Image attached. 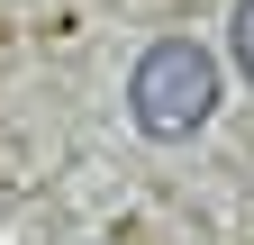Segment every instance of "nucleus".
Here are the masks:
<instances>
[{"label":"nucleus","mask_w":254,"mask_h":245,"mask_svg":"<svg viewBox=\"0 0 254 245\" xmlns=\"http://www.w3.org/2000/svg\"><path fill=\"white\" fill-rule=\"evenodd\" d=\"M218 109V64H209V46H190V37H164V46H145V64L136 82H127V118H136L145 136H190L200 118Z\"/></svg>","instance_id":"f257e3e1"},{"label":"nucleus","mask_w":254,"mask_h":245,"mask_svg":"<svg viewBox=\"0 0 254 245\" xmlns=\"http://www.w3.org/2000/svg\"><path fill=\"white\" fill-rule=\"evenodd\" d=\"M236 64L254 73V0H236Z\"/></svg>","instance_id":"f03ea898"}]
</instances>
